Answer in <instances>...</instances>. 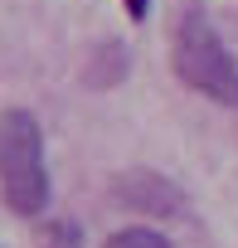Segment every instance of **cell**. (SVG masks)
I'll return each mask as SVG.
<instances>
[{
  "label": "cell",
  "instance_id": "obj_1",
  "mask_svg": "<svg viewBox=\"0 0 238 248\" xmlns=\"http://www.w3.org/2000/svg\"><path fill=\"white\" fill-rule=\"evenodd\" d=\"M170 63H175V78L194 93H204L209 102H223V107H238V63L233 54L223 49L209 10L199 0H185L180 15H175V30H170Z\"/></svg>",
  "mask_w": 238,
  "mask_h": 248
},
{
  "label": "cell",
  "instance_id": "obj_2",
  "mask_svg": "<svg viewBox=\"0 0 238 248\" xmlns=\"http://www.w3.org/2000/svg\"><path fill=\"white\" fill-rule=\"evenodd\" d=\"M0 195L20 219H39L49 209L44 132H39L34 112H25V107L0 112Z\"/></svg>",
  "mask_w": 238,
  "mask_h": 248
},
{
  "label": "cell",
  "instance_id": "obj_3",
  "mask_svg": "<svg viewBox=\"0 0 238 248\" xmlns=\"http://www.w3.org/2000/svg\"><path fill=\"white\" fill-rule=\"evenodd\" d=\"M117 195H122L127 204H136V209H151V214H180V209H185L180 190H175L165 175H146V170H136V175H122Z\"/></svg>",
  "mask_w": 238,
  "mask_h": 248
},
{
  "label": "cell",
  "instance_id": "obj_4",
  "mask_svg": "<svg viewBox=\"0 0 238 248\" xmlns=\"http://www.w3.org/2000/svg\"><path fill=\"white\" fill-rule=\"evenodd\" d=\"M102 248H175L161 229H117Z\"/></svg>",
  "mask_w": 238,
  "mask_h": 248
},
{
  "label": "cell",
  "instance_id": "obj_5",
  "mask_svg": "<svg viewBox=\"0 0 238 248\" xmlns=\"http://www.w3.org/2000/svg\"><path fill=\"white\" fill-rule=\"evenodd\" d=\"M127 15H132V20H146V15H151V0H127Z\"/></svg>",
  "mask_w": 238,
  "mask_h": 248
}]
</instances>
